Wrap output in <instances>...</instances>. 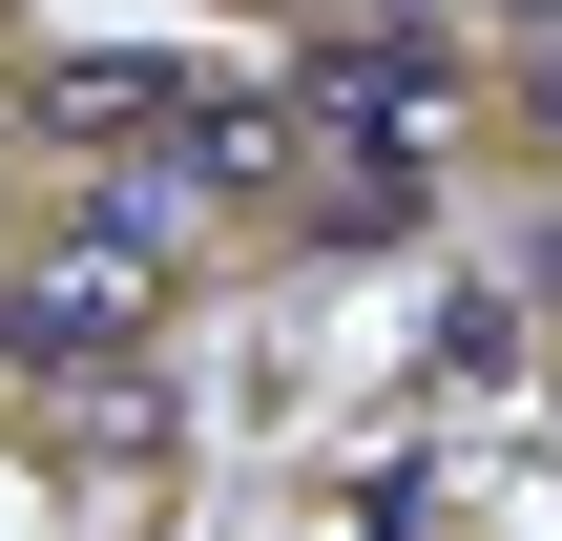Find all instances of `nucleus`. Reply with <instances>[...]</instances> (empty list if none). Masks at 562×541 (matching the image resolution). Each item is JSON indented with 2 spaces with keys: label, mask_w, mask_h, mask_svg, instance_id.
<instances>
[{
  "label": "nucleus",
  "mask_w": 562,
  "mask_h": 541,
  "mask_svg": "<svg viewBox=\"0 0 562 541\" xmlns=\"http://www.w3.org/2000/svg\"><path fill=\"white\" fill-rule=\"evenodd\" d=\"M501 21H562V0H501Z\"/></svg>",
  "instance_id": "obj_2"
},
{
  "label": "nucleus",
  "mask_w": 562,
  "mask_h": 541,
  "mask_svg": "<svg viewBox=\"0 0 562 541\" xmlns=\"http://www.w3.org/2000/svg\"><path fill=\"white\" fill-rule=\"evenodd\" d=\"M146 313H167V271L104 250V229H63L42 271H0V375L21 396H125L146 375Z\"/></svg>",
  "instance_id": "obj_1"
}]
</instances>
